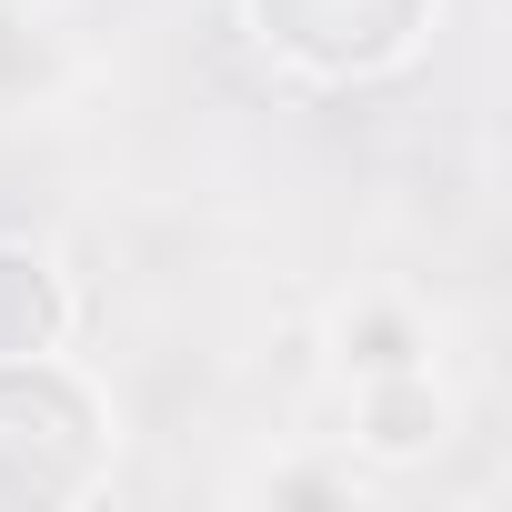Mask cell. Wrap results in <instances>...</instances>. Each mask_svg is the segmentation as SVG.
Listing matches in <instances>:
<instances>
[{"label": "cell", "instance_id": "6da1fadb", "mask_svg": "<svg viewBox=\"0 0 512 512\" xmlns=\"http://www.w3.org/2000/svg\"><path fill=\"white\" fill-rule=\"evenodd\" d=\"M101 462V412L71 372H51L41 352L0 362V512L21 502H71Z\"/></svg>", "mask_w": 512, "mask_h": 512}, {"label": "cell", "instance_id": "7a4b0ae2", "mask_svg": "<svg viewBox=\"0 0 512 512\" xmlns=\"http://www.w3.org/2000/svg\"><path fill=\"white\" fill-rule=\"evenodd\" d=\"M241 11H251V31H262L282 61L352 81V71H382V61L412 51L432 0H241Z\"/></svg>", "mask_w": 512, "mask_h": 512}, {"label": "cell", "instance_id": "3957f363", "mask_svg": "<svg viewBox=\"0 0 512 512\" xmlns=\"http://www.w3.org/2000/svg\"><path fill=\"white\" fill-rule=\"evenodd\" d=\"M61 342V282L31 241H0V362Z\"/></svg>", "mask_w": 512, "mask_h": 512}, {"label": "cell", "instance_id": "277c9868", "mask_svg": "<svg viewBox=\"0 0 512 512\" xmlns=\"http://www.w3.org/2000/svg\"><path fill=\"white\" fill-rule=\"evenodd\" d=\"M362 432H372L382 452H422V442L442 432V402H432V382H422V372H382V382H372V412H362Z\"/></svg>", "mask_w": 512, "mask_h": 512}, {"label": "cell", "instance_id": "5b68a950", "mask_svg": "<svg viewBox=\"0 0 512 512\" xmlns=\"http://www.w3.org/2000/svg\"><path fill=\"white\" fill-rule=\"evenodd\" d=\"M342 342H352V372H362V382H382V372H412V322H402V312H362Z\"/></svg>", "mask_w": 512, "mask_h": 512}]
</instances>
